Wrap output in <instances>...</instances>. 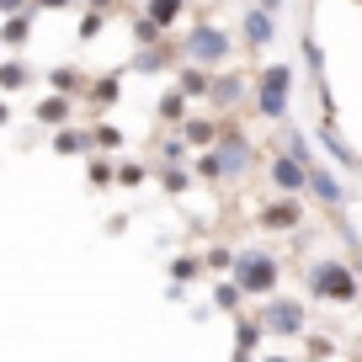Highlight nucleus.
<instances>
[{
	"instance_id": "f03ea898",
	"label": "nucleus",
	"mask_w": 362,
	"mask_h": 362,
	"mask_svg": "<svg viewBox=\"0 0 362 362\" xmlns=\"http://www.w3.org/2000/svg\"><path fill=\"white\" fill-rule=\"evenodd\" d=\"M309 283H315V293L336 298V304H351V298H357V283H351V272L341 267V261H320V267L309 272Z\"/></svg>"
},
{
	"instance_id": "ddd939ff",
	"label": "nucleus",
	"mask_w": 362,
	"mask_h": 362,
	"mask_svg": "<svg viewBox=\"0 0 362 362\" xmlns=\"http://www.w3.org/2000/svg\"><path fill=\"white\" fill-rule=\"evenodd\" d=\"M37 117H43V123H64L69 102H64V96H43V102H37Z\"/></svg>"
},
{
	"instance_id": "6ab92c4d",
	"label": "nucleus",
	"mask_w": 362,
	"mask_h": 362,
	"mask_svg": "<svg viewBox=\"0 0 362 362\" xmlns=\"http://www.w3.org/2000/svg\"><path fill=\"white\" fill-rule=\"evenodd\" d=\"M90 144H102V149H117V128H90Z\"/></svg>"
},
{
	"instance_id": "6e6552de",
	"label": "nucleus",
	"mask_w": 362,
	"mask_h": 362,
	"mask_svg": "<svg viewBox=\"0 0 362 362\" xmlns=\"http://www.w3.org/2000/svg\"><path fill=\"white\" fill-rule=\"evenodd\" d=\"M272 33H277V27H272L267 11H245V43H250V48H267Z\"/></svg>"
},
{
	"instance_id": "9b49d317",
	"label": "nucleus",
	"mask_w": 362,
	"mask_h": 362,
	"mask_svg": "<svg viewBox=\"0 0 362 362\" xmlns=\"http://www.w3.org/2000/svg\"><path fill=\"white\" fill-rule=\"evenodd\" d=\"M261 224H267V229H293L298 224V208L293 203H272L267 214H261Z\"/></svg>"
},
{
	"instance_id": "b1692460",
	"label": "nucleus",
	"mask_w": 362,
	"mask_h": 362,
	"mask_svg": "<svg viewBox=\"0 0 362 362\" xmlns=\"http://www.w3.org/2000/svg\"><path fill=\"white\" fill-rule=\"evenodd\" d=\"M256 11H267V16H277V11H283V0H261Z\"/></svg>"
},
{
	"instance_id": "a211bd4d",
	"label": "nucleus",
	"mask_w": 362,
	"mask_h": 362,
	"mask_svg": "<svg viewBox=\"0 0 362 362\" xmlns=\"http://www.w3.org/2000/svg\"><path fill=\"white\" fill-rule=\"evenodd\" d=\"M96 102H117V75H107V80H96V90H90Z\"/></svg>"
},
{
	"instance_id": "39448f33",
	"label": "nucleus",
	"mask_w": 362,
	"mask_h": 362,
	"mask_svg": "<svg viewBox=\"0 0 362 362\" xmlns=\"http://www.w3.org/2000/svg\"><path fill=\"white\" fill-rule=\"evenodd\" d=\"M250 165V149H245V139L240 134H224V144H218V155L214 160H203V176H224V170H245Z\"/></svg>"
},
{
	"instance_id": "f8f14e48",
	"label": "nucleus",
	"mask_w": 362,
	"mask_h": 362,
	"mask_svg": "<svg viewBox=\"0 0 362 362\" xmlns=\"http://www.w3.org/2000/svg\"><path fill=\"white\" fill-rule=\"evenodd\" d=\"M181 139H187V144H214L218 128H214V123H203V117H192V123L181 128Z\"/></svg>"
},
{
	"instance_id": "4be33fe9",
	"label": "nucleus",
	"mask_w": 362,
	"mask_h": 362,
	"mask_svg": "<svg viewBox=\"0 0 362 362\" xmlns=\"http://www.w3.org/2000/svg\"><path fill=\"white\" fill-rule=\"evenodd\" d=\"M90 181H96V187H107V181H112V165H102V160H96V165H90Z\"/></svg>"
},
{
	"instance_id": "f257e3e1",
	"label": "nucleus",
	"mask_w": 362,
	"mask_h": 362,
	"mask_svg": "<svg viewBox=\"0 0 362 362\" xmlns=\"http://www.w3.org/2000/svg\"><path fill=\"white\" fill-rule=\"evenodd\" d=\"M235 288H240V293H272V288H277V261L261 256V250L240 256L235 261Z\"/></svg>"
},
{
	"instance_id": "a878e982",
	"label": "nucleus",
	"mask_w": 362,
	"mask_h": 362,
	"mask_svg": "<svg viewBox=\"0 0 362 362\" xmlns=\"http://www.w3.org/2000/svg\"><path fill=\"white\" fill-rule=\"evenodd\" d=\"M267 362H288V357H267Z\"/></svg>"
},
{
	"instance_id": "1a4fd4ad",
	"label": "nucleus",
	"mask_w": 362,
	"mask_h": 362,
	"mask_svg": "<svg viewBox=\"0 0 362 362\" xmlns=\"http://www.w3.org/2000/svg\"><path fill=\"white\" fill-rule=\"evenodd\" d=\"M176 16H181V0H149V6H144V22L155 27V33H160V27H170Z\"/></svg>"
},
{
	"instance_id": "dca6fc26",
	"label": "nucleus",
	"mask_w": 362,
	"mask_h": 362,
	"mask_svg": "<svg viewBox=\"0 0 362 362\" xmlns=\"http://www.w3.org/2000/svg\"><path fill=\"white\" fill-rule=\"evenodd\" d=\"M208 96H214V102H235V96H240V80H214Z\"/></svg>"
},
{
	"instance_id": "2eb2a0df",
	"label": "nucleus",
	"mask_w": 362,
	"mask_h": 362,
	"mask_svg": "<svg viewBox=\"0 0 362 362\" xmlns=\"http://www.w3.org/2000/svg\"><path fill=\"white\" fill-rule=\"evenodd\" d=\"M86 144H90V139H80V134H64V128L54 134V149H59V155H80Z\"/></svg>"
},
{
	"instance_id": "393cba45",
	"label": "nucleus",
	"mask_w": 362,
	"mask_h": 362,
	"mask_svg": "<svg viewBox=\"0 0 362 362\" xmlns=\"http://www.w3.org/2000/svg\"><path fill=\"white\" fill-rule=\"evenodd\" d=\"M16 6H27V0H0V11H16Z\"/></svg>"
},
{
	"instance_id": "0eeeda50",
	"label": "nucleus",
	"mask_w": 362,
	"mask_h": 362,
	"mask_svg": "<svg viewBox=\"0 0 362 362\" xmlns=\"http://www.w3.org/2000/svg\"><path fill=\"white\" fill-rule=\"evenodd\" d=\"M304 170L309 165H298L293 155H277V160H272V181H277L283 192H298V187H304Z\"/></svg>"
},
{
	"instance_id": "20e7f679",
	"label": "nucleus",
	"mask_w": 362,
	"mask_h": 362,
	"mask_svg": "<svg viewBox=\"0 0 362 362\" xmlns=\"http://www.w3.org/2000/svg\"><path fill=\"white\" fill-rule=\"evenodd\" d=\"M288 86H293V69H283V64L261 75V112H267V117L288 112Z\"/></svg>"
},
{
	"instance_id": "7ed1b4c3",
	"label": "nucleus",
	"mask_w": 362,
	"mask_h": 362,
	"mask_svg": "<svg viewBox=\"0 0 362 362\" xmlns=\"http://www.w3.org/2000/svg\"><path fill=\"white\" fill-rule=\"evenodd\" d=\"M187 54H192V64H218V59L229 54V33L224 27H192V37H187Z\"/></svg>"
},
{
	"instance_id": "423d86ee",
	"label": "nucleus",
	"mask_w": 362,
	"mask_h": 362,
	"mask_svg": "<svg viewBox=\"0 0 362 362\" xmlns=\"http://www.w3.org/2000/svg\"><path fill=\"white\" fill-rule=\"evenodd\" d=\"M267 330H272V336H293V330H304V309L288 304V298H277V304L267 309Z\"/></svg>"
},
{
	"instance_id": "f3484780",
	"label": "nucleus",
	"mask_w": 362,
	"mask_h": 362,
	"mask_svg": "<svg viewBox=\"0 0 362 362\" xmlns=\"http://www.w3.org/2000/svg\"><path fill=\"white\" fill-rule=\"evenodd\" d=\"M0 86H6V90L27 86V69H22V64H0Z\"/></svg>"
},
{
	"instance_id": "4468645a",
	"label": "nucleus",
	"mask_w": 362,
	"mask_h": 362,
	"mask_svg": "<svg viewBox=\"0 0 362 362\" xmlns=\"http://www.w3.org/2000/svg\"><path fill=\"white\" fill-rule=\"evenodd\" d=\"M181 96H208V75L203 69H181Z\"/></svg>"
},
{
	"instance_id": "412c9836",
	"label": "nucleus",
	"mask_w": 362,
	"mask_h": 362,
	"mask_svg": "<svg viewBox=\"0 0 362 362\" xmlns=\"http://www.w3.org/2000/svg\"><path fill=\"white\" fill-rule=\"evenodd\" d=\"M22 37H27V22H16V16H11V22H6V43H22Z\"/></svg>"
},
{
	"instance_id": "5701e85b",
	"label": "nucleus",
	"mask_w": 362,
	"mask_h": 362,
	"mask_svg": "<svg viewBox=\"0 0 362 362\" xmlns=\"http://www.w3.org/2000/svg\"><path fill=\"white\" fill-rule=\"evenodd\" d=\"M181 102H187V96L176 90V96H165V102H160V112H165V117H176V112H181Z\"/></svg>"
},
{
	"instance_id": "9d476101",
	"label": "nucleus",
	"mask_w": 362,
	"mask_h": 362,
	"mask_svg": "<svg viewBox=\"0 0 362 362\" xmlns=\"http://www.w3.org/2000/svg\"><path fill=\"white\" fill-rule=\"evenodd\" d=\"M304 181L315 187L320 197H325V203H341V181L330 176V170H304Z\"/></svg>"
},
{
	"instance_id": "aec40b11",
	"label": "nucleus",
	"mask_w": 362,
	"mask_h": 362,
	"mask_svg": "<svg viewBox=\"0 0 362 362\" xmlns=\"http://www.w3.org/2000/svg\"><path fill=\"white\" fill-rule=\"evenodd\" d=\"M218 309H240V288H229V283L218 288Z\"/></svg>"
}]
</instances>
